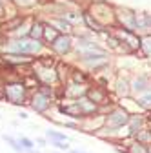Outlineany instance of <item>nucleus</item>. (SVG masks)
<instances>
[{
	"label": "nucleus",
	"mask_w": 151,
	"mask_h": 153,
	"mask_svg": "<svg viewBox=\"0 0 151 153\" xmlns=\"http://www.w3.org/2000/svg\"><path fill=\"white\" fill-rule=\"evenodd\" d=\"M135 9L131 7H117L115 9V16H117V22L122 26V29L131 31V33H137V24H135Z\"/></svg>",
	"instance_id": "obj_2"
},
{
	"label": "nucleus",
	"mask_w": 151,
	"mask_h": 153,
	"mask_svg": "<svg viewBox=\"0 0 151 153\" xmlns=\"http://www.w3.org/2000/svg\"><path fill=\"white\" fill-rule=\"evenodd\" d=\"M137 106L142 108V109H151V89L138 95L137 97Z\"/></svg>",
	"instance_id": "obj_15"
},
{
	"label": "nucleus",
	"mask_w": 151,
	"mask_h": 153,
	"mask_svg": "<svg viewBox=\"0 0 151 153\" xmlns=\"http://www.w3.org/2000/svg\"><path fill=\"white\" fill-rule=\"evenodd\" d=\"M129 117H131V113H129L127 109L117 108V109H113L107 117H106V126L111 128V129H118V128H122V126H127Z\"/></svg>",
	"instance_id": "obj_4"
},
{
	"label": "nucleus",
	"mask_w": 151,
	"mask_h": 153,
	"mask_svg": "<svg viewBox=\"0 0 151 153\" xmlns=\"http://www.w3.org/2000/svg\"><path fill=\"white\" fill-rule=\"evenodd\" d=\"M140 51L144 56H151V33L140 35Z\"/></svg>",
	"instance_id": "obj_12"
},
{
	"label": "nucleus",
	"mask_w": 151,
	"mask_h": 153,
	"mask_svg": "<svg viewBox=\"0 0 151 153\" xmlns=\"http://www.w3.org/2000/svg\"><path fill=\"white\" fill-rule=\"evenodd\" d=\"M18 142H20V146H22L26 151H31V149H33V146H35V142H33L31 139L24 137V135H20V137H18Z\"/></svg>",
	"instance_id": "obj_23"
},
{
	"label": "nucleus",
	"mask_w": 151,
	"mask_h": 153,
	"mask_svg": "<svg viewBox=\"0 0 151 153\" xmlns=\"http://www.w3.org/2000/svg\"><path fill=\"white\" fill-rule=\"evenodd\" d=\"M58 35H60V33H58V31H55V27H49V26H47V27H44V36L47 38L51 44L56 40V36H58Z\"/></svg>",
	"instance_id": "obj_22"
},
{
	"label": "nucleus",
	"mask_w": 151,
	"mask_h": 153,
	"mask_svg": "<svg viewBox=\"0 0 151 153\" xmlns=\"http://www.w3.org/2000/svg\"><path fill=\"white\" fill-rule=\"evenodd\" d=\"M51 48H53L56 53H58V55H66V53L71 51L73 40H71L69 35H58V36H56V40L51 44Z\"/></svg>",
	"instance_id": "obj_9"
},
{
	"label": "nucleus",
	"mask_w": 151,
	"mask_h": 153,
	"mask_svg": "<svg viewBox=\"0 0 151 153\" xmlns=\"http://www.w3.org/2000/svg\"><path fill=\"white\" fill-rule=\"evenodd\" d=\"M36 142H38L40 146H46V139H36Z\"/></svg>",
	"instance_id": "obj_25"
},
{
	"label": "nucleus",
	"mask_w": 151,
	"mask_h": 153,
	"mask_svg": "<svg viewBox=\"0 0 151 153\" xmlns=\"http://www.w3.org/2000/svg\"><path fill=\"white\" fill-rule=\"evenodd\" d=\"M117 93L120 95V97H127V95L131 93V82L127 79H118L117 80Z\"/></svg>",
	"instance_id": "obj_13"
},
{
	"label": "nucleus",
	"mask_w": 151,
	"mask_h": 153,
	"mask_svg": "<svg viewBox=\"0 0 151 153\" xmlns=\"http://www.w3.org/2000/svg\"><path fill=\"white\" fill-rule=\"evenodd\" d=\"M113 36H117L129 53L140 49V35H137V33H131V31H126V29L120 27V29H117L113 33Z\"/></svg>",
	"instance_id": "obj_3"
},
{
	"label": "nucleus",
	"mask_w": 151,
	"mask_h": 153,
	"mask_svg": "<svg viewBox=\"0 0 151 153\" xmlns=\"http://www.w3.org/2000/svg\"><path fill=\"white\" fill-rule=\"evenodd\" d=\"M51 146L58 148V149H64V151L69 149V144H64V142H60V140H51Z\"/></svg>",
	"instance_id": "obj_24"
},
{
	"label": "nucleus",
	"mask_w": 151,
	"mask_h": 153,
	"mask_svg": "<svg viewBox=\"0 0 151 153\" xmlns=\"http://www.w3.org/2000/svg\"><path fill=\"white\" fill-rule=\"evenodd\" d=\"M135 24H137V35H147L151 33V13L147 11H137L135 13Z\"/></svg>",
	"instance_id": "obj_8"
},
{
	"label": "nucleus",
	"mask_w": 151,
	"mask_h": 153,
	"mask_svg": "<svg viewBox=\"0 0 151 153\" xmlns=\"http://www.w3.org/2000/svg\"><path fill=\"white\" fill-rule=\"evenodd\" d=\"M2 139L9 144V148L15 151V153H26V149L20 146V142H18V139H15V137H11V135H2Z\"/></svg>",
	"instance_id": "obj_16"
},
{
	"label": "nucleus",
	"mask_w": 151,
	"mask_h": 153,
	"mask_svg": "<svg viewBox=\"0 0 151 153\" xmlns=\"http://www.w3.org/2000/svg\"><path fill=\"white\" fill-rule=\"evenodd\" d=\"M129 82H131V93H135V95H142L151 89V76L146 73L135 75Z\"/></svg>",
	"instance_id": "obj_6"
},
{
	"label": "nucleus",
	"mask_w": 151,
	"mask_h": 153,
	"mask_svg": "<svg viewBox=\"0 0 151 153\" xmlns=\"http://www.w3.org/2000/svg\"><path fill=\"white\" fill-rule=\"evenodd\" d=\"M46 135H47V139H51V140H60V142L69 140L67 135H64V133H60V131H55V129H47Z\"/></svg>",
	"instance_id": "obj_20"
},
{
	"label": "nucleus",
	"mask_w": 151,
	"mask_h": 153,
	"mask_svg": "<svg viewBox=\"0 0 151 153\" xmlns=\"http://www.w3.org/2000/svg\"><path fill=\"white\" fill-rule=\"evenodd\" d=\"M49 95H51V89H49V88H42L38 93H35L33 102H31V108H33L35 111H38V113H44V111L51 106Z\"/></svg>",
	"instance_id": "obj_5"
},
{
	"label": "nucleus",
	"mask_w": 151,
	"mask_h": 153,
	"mask_svg": "<svg viewBox=\"0 0 151 153\" xmlns=\"http://www.w3.org/2000/svg\"><path fill=\"white\" fill-rule=\"evenodd\" d=\"M127 153H149V148L146 144H140V142H133V144H129V149Z\"/></svg>",
	"instance_id": "obj_21"
},
{
	"label": "nucleus",
	"mask_w": 151,
	"mask_h": 153,
	"mask_svg": "<svg viewBox=\"0 0 151 153\" xmlns=\"http://www.w3.org/2000/svg\"><path fill=\"white\" fill-rule=\"evenodd\" d=\"M84 20H86V24L89 26V29H91V31H95V33H104L102 24H98L95 18L91 16V13H84Z\"/></svg>",
	"instance_id": "obj_14"
},
{
	"label": "nucleus",
	"mask_w": 151,
	"mask_h": 153,
	"mask_svg": "<svg viewBox=\"0 0 151 153\" xmlns=\"http://www.w3.org/2000/svg\"><path fill=\"white\" fill-rule=\"evenodd\" d=\"M2 15H4V6L0 4V16H2Z\"/></svg>",
	"instance_id": "obj_27"
},
{
	"label": "nucleus",
	"mask_w": 151,
	"mask_h": 153,
	"mask_svg": "<svg viewBox=\"0 0 151 153\" xmlns=\"http://www.w3.org/2000/svg\"><path fill=\"white\" fill-rule=\"evenodd\" d=\"M69 153H84V151H77V149H71Z\"/></svg>",
	"instance_id": "obj_28"
},
{
	"label": "nucleus",
	"mask_w": 151,
	"mask_h": 153,
	"mask_svg": "<svg viewBox=\"0 0 151 153\" xmlns=\"http://www.w3.org/2000/svg\"><path fill=\"white\" fill-rule=\"evenodd\" d=\"M144 124H146V119L144 117H140V115H131L129 122H127V126H129V135L135 137L138 131L144 129Z\"/></svg>",
	"instance_id": "obj_10"
},
{
	"label": "nucleus",
	"mask_w": 151,
	"mask_h": 153,
	"mask_svg": "<svg viewBox=\"0 0 151 153\" xmlns=\"http://www.w3.org/2000/svg\"><path fill=\"white\" fill-rule=\"evenodd\" d=\"M6 97L13 104H22L26 99V88L22 84H9L6 86Z\"/></svg>",
	"instance_id": "obj_7"
},
{
	"label": "nucleus",
	"mask_w": 151,
	"mask_h": 153,
	"mask_svg": "<svg viewBox=\"0 0 151 153\" xmlns=\"http://www.w3.org/2000/svg\"><path fill=\"white\" fill-rule=\"evenodd\" d=\"M49 22H51L53 26H56L55 29H58V31H66V35H67V33H71V29H73L71 22H67L66 18H51Z\"/></svg>",
	"instance_id": "obj_11"
},
{
	"label": "nucleus",
	"mask_w": 151,
	"mask_h": 153,
	"mask_svg": "<svg viewBox=\"0 0 151 153\" xmlns=\"http://www.w3.org/2000/svg\"><path fill=\"white\" fill-rule=\"evenodd\" d=\"M149 153H151V148H149Z\"/></svg>",
	"instance_id": "obj_29"
},
{
	"label": "nucleus",
	"mask_w": 151,
	"mask_h": 153,
	"mask_svg": "<svg viewBox=\"0 0 151 153\" xmlns=\"http://www.w3.org/2000/svg\"><path fill=\"white\" fill-rule=\"evenodd\" d=\"M44 36V26L40 22H35L31 26V31H29V38H35V40H40Z\"/></svg>",
	"instance_id": "obj_17"
},
{
	"label": "nucleus",
	"mask_w": 151,
	"mask_h": 153,
	"mask_svg": "<svg viewBox=\"0 0 151 153\" xmlns=\"http://www.w3.org/2000/svg\"><path fill=\"white\" fill-rule=\"evenodd\" d=\"M135 139H137V142H140V144H151V129H142V131H138L137 135H135Z\"/></svg>",
	"instance_id": "obj_19"
},
{
	"label": "nucleus",
	"mask_w": 151,
	"mask_h": 153,
	"mask_svg": "<svg viewBox=\"0 0 151 153\" xmlns=\"http://www.w3.org/2000/svg\"><path fill=\"white\" fill-rule=\"evenodd\" d=\"M87 93H89V99H91V102H95V104H98V102H104V100H106V93H104L102 89L93 88V89H89Z\"/></svg>",
	"instance_id": "obj_18"
},
{
	"label": "nucleus",
	"mask_w": 151,
	"mask_h": 153,
	"mask_svg": "<svg viewBox=\"0 0 151 153\" xmlns=\"http://www.w3.org/2000/svg\"><path fill=\"white\" fill-rule=\"evenodd\" d=\"M18 117H20V119H27L29 115H27V113H24V111H20V115H18Z\"/></svg>",
	"instance_id": "obj_26"
},
{
	"label": "nucleus",
	"mask_w": 151,
	"mask_h": 153,
	"mask_svg": "<svg viewBox=\"0 0 151 153\" xmlns=\"http://www.w3.org/2000/svg\"><path fill=\"white\" fill-rule=\"evenodd\" d=\"M40 49H42V42L35 40V38H16L7 46V51L20 53V55H35L40 53Z\"/></svg>",
	"instance_id": "obj_1"
}]
</instances>
